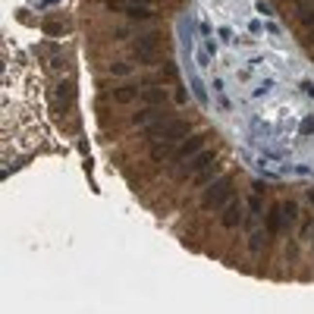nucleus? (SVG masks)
Segmentation results:
<instances>
[{
	"label": "nucleus",
	"mask_w": 314,
	"mask_h": 314,
	"mask_svg": "<svg viewBox=\"0 0 314 314\" xmlns=\"http://www.w3.org/2000/svg\"><path fill=\"white\" fill-rule=\"evenodd\" d=\"M154 48H157V35H148V38L135 41V53H154Z\"/></svg>",
	"instance_id": "9b49d317"
},
{
	"label": "nucleus",
	"mask_w": 314,
	"mask_h": 314,
	"mask_svg": "<svg viewBox=\"0 0 314 314\" xmlns=\"http://www.w3.org/2000/svg\"><path fill=\"white\" fill-rule=\"evenodd\" d=\"M232 201V179H217V182H211L208 189H204V198H201V204L208 211H220V208H226V204Z\"/></svg>",
	"instance_id": "f03ea898"
},
{
	"label": "nucleus",
	"mask_w": 314,
	"mask_h": 314,
	"mask_svg": "<svg viewBox=\"0 0 314 314\" xmlns=\"http://www.w3.org/2000/svg\"><path fill=\"white\" fill-rule=\"evenodd\" d=\"M38 3H41V6H44V3H57V0H38Z\"/></svg>",
	"instance_id": "b1692460"
},
{
	"label": "nucleus",
	"mask_w": 314,
	"mask_h": 314,
	"mask_svg": "<svg viewBox=\"0 0 314 314\" xmlns=\"http://www.w3.org/2000/svg\"><path fill=\"white\" fill-rule=\"evenodd\" d=\"M296 217H298V204L296 201H286L283 204V220H286V223H292Z\"/></svg>",
	"instance_id": "2eb2a0df"
},
{
	"label": "nucleus",
	"mask_w": 314,
	"mask_h": 314,
	"mask_svg": "<svg viewBox=\"0 0 314 314\" xmlns=\"http://www.w3.org/2000/svg\"><path fill=\"white\" fill-rule=\"evenodd\" d=\"M204 138L208 135H185L182 142H179V148L173 151V160L176 164H182V160H189V157H195L198 151H201V145H204Z\"/></svg>",
	"instance_id": "20e7f679"
},
{
	"label": "nucleus",
	"mask_w": 314,
	"mask_h": 314,
	"mask_svg": "<svg viewBox=\"0 0 314 314\" xmlns=\"http://www.w3.org/2000/svg\"><path fill=\"white\" fill-rule=\"evenodd\" d=\"M126 13H129L132 19H151V16H154V10H151V6H145V3H138V6H126Z\"/></svg>",
	"instance_id": "ddd939ff"
},
{
	"label": "nucleus",
	"mask_w": 314,
	"mask_h": 314,
	"mask_svg": "<svg viewBox=\"0 0 314 314\" xmlns=\"http://www.w3.org/2000/svg\"><path fill=\"white\" fill-rule=\"evenodd\" d=\"M308 44H314V29H311V35H308Z\"/></svg>",
	"instance_id": "393cba45"
},
{
	"label": "nucleus",
	"mask_w": 314,
	"mask_h": 314,
	"mask_svg": "<svg viewBox=\"0 0 314 314\" xmlns=\"http://www.w3.org/2000/svg\"><path fill=\"white\" fill-rule=\"evenodd\" d=\"M145 104H164L166 101V91L164 88H157V85H154V88H148V91H145Z\"/></svg>",
	"instance_id": "f8f14e48"
},
{
	"label": "nucleus",
	"mask_w": 314,
	"mask_h": 314,
	"mask_svg": "<svg viewBox=\"0 0 314 314\" xmlns=\"http://www.w3.org/2000/svg\"><path fill=\"white\" fill-rule=\"evenodd\" d=\"M302 88H305V91H308V95L314 98V85H311V82H305V85H302Z\"/></svg>",
	"instance_id": "5701e85b"
},
{
	"label": "nucleus",
	"mask_w": 314,
	"mask_h": 314,
	"mask_svg": "<svg viewBox=\"0 0 314 314\" xmlns=\"http://www.w3.org/2000/svg\"><path fill=\"white\" fill-rule=\"evenodd\" d=\"M110 72H113V76H129L132 69H129V63H113V66H110Z\"/></svg>",
	"instance_id": "a211bd4d"
},
{
	"label": "nucleus",
	"mask_w": 314,
	"mask_h": 314,
	"mask_svg": "<svg viewBox=\"0 0 314 314\" xmlns=\"http://www.w3.org/2000/svg\"><path fill=\"white\" fill-rule=\"evenodd\" d=\"M185 101H189V95H185V91L179 88V91H176V104H185Z\"/></svg>",
	"instance_id": "4be33fe9"
},
{
	"label": "nucleus",
	"mask_w": 314,
	"mask_h": 314,
	"mask_svg": "<svg viewBox=\"0 0 314 314\" xmlns=\"http://www.w3.org/2000/svg\"><path fill=\"white\" fill-rule=\"evenodd\" d=\"M164 116H166V110L160 104H148L145 110H138L135 116H132V123H135V126H151V123H160Z\"/></svg>",
	"instance_id": "39448f33"
},
{
	"label": "nucleus",
	"mask_w": 314,
	"mask_h": 314,
	"mask_svg": "<svg viewBox=\"0 0 314 314\" xmlns=\"http://www.w3.org/2000/svg\"><path fill=\"white\" fill-rule=\"evenodd\" d=\"M192 91H195V98H198L201 104H208V95H204V85L198 82V79H192Z\"/></svg>",
	"instance_id": "dca6fc26"
},
{
	"label": "nucleus",
	"mask_w": 314,
	"mask_h": 314,
	"mask_svg": "<svg viewBox=\"0 0 314 314\" xmlns=\"http://www.w3.org/2000/svg\"><path fill=\"white\" fill-rule=\"evenodd\" d=\"M239 220H242V204H239L236 198H232V201L223 208V214H220V223H223L226 230H232V226H236Z\"/></svg>",
	"instance_id": "423d86ee"
},
{
	"label": "nucleus",
	"mask_w": 314,
	"mask_h": 314,
	"mask_svg": "<svg viewBox=\"0 0 314 314\" xmlns=\"http://www.w3.org/2000/svg\"><path fill=\"white\" fill-rule=\"evenodd\" d=\"M217 160V151H198L195 157H189V160H182V170H179V176H192V173H201V170H208V166Z\"/></svg>",
	"instance_id": "7ed1b4c3"
},
{
	"label": "nucleus",
	"mask_w": 314,
	"mask_h": 314,
	"mask_svg": "<svg viewBox=\"0 0 314 314\" xmlns=\"http://www.w3.org/2000/svg\"><path fill=\"white\" fill-rule=\"evenodd\" d=\"M298 132H302V135H314V116H305V123L298 126Z\"/></svg>",
	"instance_id": "f3484780"
},
{
	"label": "nucleus",
	"mask_w": 314,
	"mask_h": 314,
	"mask_svg": "<svg viewBox=\"0 0 314 314\" xmlns=\"http://www.w3.org/2000/svg\"><path fill=\"white\" fill-rule=\"evenodd\" d=\"M258 13H261V16H273V6L267 3V0H258Z\"/></svg>",
	"instance_id": "6ab92c4d"
},
{
	"label": "nucleus",
	"mask_w": 314,
	"mask_h": 314,
	"mask_svg": "<svg viewBox=\"0 0 314 314\" xmlns=\"http://www.w3.org/2000/svg\"><path fill=\"white\" fill-rule=\"evenodd\" d=\"M66 104H72V85L69 82H63V85H60V91H57V107H60V110H66Z\"/></svg>",
	"instance_id": "9d476101"
},
{
	"label": "nucleus",
	"mask_w": 314,
	"mask_h": 314,
	"mask_svg": "<svg viewBox=\"0 0 314 314\" xmlns=\"http://www.w3.org/2000/svg\"><path fill=\"white\" fill-rule=\"evenodd\" d=\"M267 232H270V236H273V232H280V230H283V226H286V220H283V204H270V211H267Z\"/></svg>",
	"instance_id": "0eeeda50"
},
{
	"label": "nucleus",
	"mask_w": 314,
	"mask_h": 314,
	"mask_svg": "<svg viewBox=\"0 0 314 314\" xmlns=\"http://www.w3.org/2000/svg\"><path fill=\"white\" fill-rule=\"evenodd\" d=\"M164 76H166V79H176V66H173V63H166V69H164Z\"/></svg>",
	"instance_id": "412c9836"
},
{
	"label": "nucleus",
	"mask_w": 314,
	"mask_h": 314,
	"mask_svg": "<svg viewBox=\"0 0 314 314\" xmlns=\"http://www.w3.org/2000/svg\"><path fill=\"white\" fill-rule=\"evenodd\" d=\"M110 95H113V101H116V104H129V101H135L138 88H135V85H123V88L110 91Z\"/></svg>",
	"instance_id": "6e6552de"
},
{
	"label": "nucleus",
	"mask_w": 314,
	"mask_h": 314,
	"mask_svg": "<svg viewBox=\"0 0 314 314\" xmlns=\"http://www.w3.org/2000/svg\"><path fill=\"white\" fill-rule=\"evenodd\" d=\"M267 245V232H251V239H248V248L251 251H261Z\"/></svg>",
	"instance_id": "4468645a"
},
{
	"label": "nucleus",
	"mask_w": 314,
	"mask_h": 314,
	"mask_svg": "<svg viewBox=\"0 0 314 314\" xmlns=\"http://www.w3.org/2000/svg\"><path fill=\"white\" fill-rule=\"evenodd\" d=\"M142 129L154 145H179L192 132V123L189 119H173V123H164V126L151 123V126H142Z\"/></svg>",
	"instance_id": "f257e3e1"
},
{
	"label": "nucleus",
	"mask_w": 314,
	"mask_h": 314,
	"mask_svg": "<svg viewBox=\"0 0 314 314\" xmlns=\"http://www.w3.org/2000/svg\"><path fill=\"white\" fill-rule=\"evenodd\" d=\"M217 35H220V41H232V32L226 29V25H223V29H217Z\"/></svg>",
	"instance_id": "aec40b11"
},
{
	"label": "nucleus",
	"mask_w": 314,
	"mask_h": 314,
	"mask_svg": "<svg viewBox=\"0 0 314 314\" xmlns=\"http://www.w3.org/2000/svg\"><path fill=\"white\" fill-rule=\"evenodd\" d=\"M296 16H298V22H302V25H314V6L311 3H298L296 6Z\"/></svg>",
	"instance_id": "1a4fd4ad"
}]
</instances>
